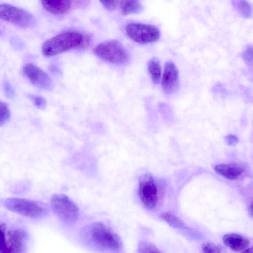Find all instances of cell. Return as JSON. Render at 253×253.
<instances>
[{"label": "cell", "mask_w": 253, "mask_h": 253, "mask_svg": "<svg viewBox=\"0 0 253 253\" xmlns=\"http://www.w3.org/2000/svg\"><path fill=\"white\" fill-rule=\"evenodd\" d=\"M88 43V39L82 33L75 31L61 33L46 40L42 47V54L53 56Z\"/></svg>", "instance_id": "1"}, {"label": "cell", "mask_w": 253, "mask_h": 253, "mask_svg": "<svg viewBox=\"0 0 253 253\" xmlns=\"http://www.w3.org/2000/svg\"><path fill=\"white\" fill-rule=\"evenodd\" d=\"M85 234L87 241L98 249L117 252L121 248L119 237L103 223L96 222L89 225L85 229Z\"/></svg>", "instance_id": "2"}, {"label": "cell", "mask_w": 253, "mask_h": 253, "mask_svg": "<svg viewBox=\"0 0 253 253\" xmlns=\"http://www.w3.org/2000/svg\"><path fill=\"white\" fill-rule=\"evenodd\" d=\"M93 52L102 60L115 64H121L128 60V54L121 43L116 40L104 41L93 49Z\"/></svg>", "instance_id": "3"}, {"label": "cell", "mask_w": 253, "mask_h": 253, "mask_svg": "<svg viewBox=\"0 0 253 253\" xmlns=\"http://www.w3.org/2000/svg\"><path fill=\"white\" fill-rule=\"evenodd\" d=\"M4 205L12 212L32 218L41 217L47 211L42 204L24 198H9L4 201Z\"/></svg>", "instance_id": "4"}, {"label": "cell", "mask_w": 253, "mask_h": 253, "mask_svg": "<svg viewBox=\"0 0 253 253\" xmlns=\"http://www.w3.org/2000/svg\"><path fill=\"white\" fill-rule=\"evenodd\" d=\"M50 206L54 214L61 220L74 222L79 217V210L76 204L64 194L53 195L50 200Z\"/></svg>", "instance_id": "5"}, {"label": "cell", "mask_w": 253, "mask_h": 253, "mask_svg": "<svg viewBox=\"0 0 253 253\" xmlns=\"http://www.w3.org/2000/svg\"><path fill=\"white\" fill-rule=\"evenodd\" d=\"M0 19L24 28L33 27L35 24L31 13L8 4H0Z\"/></svg>", "instance_id": "6"}, {"label": "cell", "mask_w": 253, "mask_h": 253, "mask_svg": "<svg viewBox=\"0 0 253 253\" xmlns=\"http://www.w3.org/2000/svg\"><path fill=\"white\" fill-rule=\"evenodd\" d=\"M127 35L134 41L146 44L153 42L160 37V32L155 26L139 23H130L126 26Z\"/></svg>", "instance_id": "7"}, {"label": "cell", "mask_w": 253, "mask_h": 253, "mask_svg": "<svg viewBox=\"0 0 253 253\" xmlns=\"http://www.w3.org/2000/svg\"><path fill=\"white\" fill-rule=\"evenodd\" d=\"M139 196L143 205L149 209L155 207L158 202V190L151 174L146 173L139 179Z\"/></svg>", "instance_id": "8"}, {"label": "cell", "mask_w": 253, "mask_h": 253, "mask_svg": "<svg viewBox=\"0 0 253 253\" xmlns=\"http://www.w3.org/2000/svg\"><path fill=\"white\" fill-rule=\"evenodd\" d=\"M25 75L35 86L46 90L53 87V82L50 76L43 70L33 64H27L23 67Z\"/></svg>", "instance_id": "9"}, {"label": "cell", "mask_w": 253, "mask_h": 253, "mask_svg": "<svg viewBox=\"0 0 253 253\" xmlns=\"http://www.w3.org/2000/svg\"><path fill=\"white\" fill-rule=\"evenodd\" d=\"M26 239L27 234L22 229L9 230L6 234V245L1 253H24Z\"/></svg>", "instance_id": "10"}, {"label": "cell", "mask_w": 253, "mask_h": 253, "mask_svg": "<svg viewBox=\"0 0 253 253\" xmlns=\"http://www.w3.org/2000/svg\"><path fill=\"white\" fill-rule=\"evenodd\" d=\"M179 83V72L176 66L171 61L167 62L161 82L163 90L168 94L174 93L177 90Z\"/></svg>", "instance_id": "11"}, {"label": "cell", "mask_w": 253, "mask_h": 253, "mask_svg": "<svg viewBox=\"0 0 253 253\" xmlns=\"http://www.w3.org/2000/svg\"><path fill=\"white\" fill-rule=\"evenodd\" d=\"M217 173L228 179H237L244 172V169L241 166L235 164H220L214 167Z\"/></svg>", "instance_id": "12"}, {"label": "cell", "mask_w": 253, "mask_h": 253, "mask_svg": "<svg viewBox=\"0 0 253 253\" xmlns=\"http://www.w3.org/2000/svg\"><path fill=\"white\" fill-rule=\"evenodd\" d=\"M41 2L45 9L56 15L65 13L72 5L71 0H42Z\"/></svg>", "instance_id": "13"}, {"label": "cell", "mask_w": 253, "mask_h": 253, "mask_svg": "<svg viewBox=\"0 0 253 253\" xmlns=\"http://www.w3.org/2000/svg\"><path fill=\"white\" fill-rule=\"evenodd\" d=\"M225 245L234 251H242L246 249L249 241L245 237L237 233H230L223 237Z\"/></svg>", "instance_id": "14"}, {"label": "cell", "mask_w": 253, "mask_h": 253, "mask_svg": "<svg viewBox=\"0 0 253 253\" xmlns=\"http://www.w3.org/2000/svg\"><path fill=\"white\" fill-rule=\"evenodd\" d=\"M119 5L124 15L138 13L143 8L142 5L138 0H121L119 2Z\"/></svg>", "instance_id": "15"}, {"label": "cell", "mask_w": 253, "mask_h": 253, "mask_svg": "<svg viewBox=\"0 0 253 253\" xmlns=\"http://www.w3.org/2000/svg\"><path fill=\"white\" fill-rule=\"evenodd\" d=\"M232 4L237 11L244 17L250 18L252 15L251 4L246 0H233Z\"/></svg>", "instance_id": "16"}, {"label": "cell", "mask_w": 253, "mask_h": 253, "mask_svg": "<svg viewBox=\"0 0 253 253\" xmlns=\"http://www.w3.org/2000/svg\"><path fill=\"white\" fill-rule=\"evenodd\" d=\"M148 70L153 82L158 84L161 75V68L159 61L155 58L151 59L148 63Z\"/></svg>", "instance_id": "17"}, {"label": "cell", "mask_w": 253, "mask_h": 253, "mask_svg": "<svg viewBox=\"0 0 253 253\" xmlns=\"http://www.w3.org/2000/svg\"><path fill=\"white\" fill-rule=\"evenodd\" d=\"M160 217L162 220L173 228L183 229L185 227V224L182 220L171 212H166L162 213Z\"/></svg>", "instance_id": "18"}, {"label": "cell", "mask_w": 253, "mask_h": 253, "mask_svg": "<svg viewBox=\"0 0 253 253\" xmlns=\"http://www.w3.org/2000/svg\"><path fill=\"white\" fill-rule=\"evenodd\" d=\"M137 253H161L152 243L147 241H141L137 247Z\"/></svg>", "instance_id": "19"}, {"label": "cell", "mask_w": 253, "mask_h": 253, "mask_svg": "<svg viewBox=\"0 0 253 253\" xmlns=\"http://www.w3.org/2000/svg\"><path fill=\"white\" fill-rule=\"evenodd\" d=\"M10 116V111L8 105L3 102H0V126L4 124Z\"/></svg>", "instance_id": "20"}, {"label": "cell", "mask_w": 253, "mask_h": 253, "mask_svg": "<svg viewBox=\"0 0 253 253\" xmlns=\"http://www.w3.org/2000/svg\"><path fill=\"white\" fill-rule=\"evenodd\" d=\"M203 253H221L222 248L220 246L211 243H206L202 246Z\"/></svg>", "instance_id": "21"}, {"label": "cell", "mask_w": 253, "mask_h": 253, "mask_svg": "<svg viewBox=\"0 0 253 253\" xmlns=\"http://www.w3.org/2000/svg\"><path fill=\"white\" fill-rule=\"evenodd\" d=\"M28 97L34 105L39 109H44L46 107V102L44 98L33 94L29 95Z\"/></svg>", "instance_id": "22"}, {"label": "cell", "mask_w": 253, "mask_h": 253, "mask_svg": "<svg viewBox=\"0 0 253 253\" xmlns=\"http://www.w3.org/2000/svg\"><path fill=\"white\" fill-rule=\"evenodd\" d=\"M6 227L4 224H0V253L4 250L6 242Z\"/></svg>", "instance_id": "23"}, {"label": "cell", "mask_w": 253, "mask_h": 253, "mask_svg": "<svg viewBox=\"0 0 253 253\" xmlns=\"http://www.w3.org/2000/svg\"><path fill=\"white\" fill-rule=\"evenodd\" d=\"M3 88L5 96L9 99H13L15 96V91L10 83L5 80L3 83Z\"/></svg>", "instance_id": "24"}, {"label": "cell", "mask_w": 253, "mask_h": 253, "mask_svg": "<svg viewBox=\"0 0 253 253\" xmlns=\"http://www.w3.org/2000/svg\"><path fill=\"white\" fill-rule=\"evenodd\" d=\"M253 49L252 46L248 47L244 51L243 58L245 62L249 66H252L253 63Z\"/></svg>", "instance_id": "25"}, {"label": "cell", "mask_w": 253, "mask_h": 253, "mask_svg": "<svg viewBox=\"0 0 253 253\" xmlns=\"http://www.w3.org/2000/svg\"><path fill=\"white\" fill-rule=\"evenodd\" d=\"M118 0H101L100 2L106 9L112 10L115 9L119 5Z\"/></svg>", "instance_id": "26"}, {"label": "cell", "mask_w": 253, "mask_h": 253, "mask_svg": "<svg viewBox=\"0 0 253 253\" xmlns=\"http://www.w3.org/2000/svg\"><path fill=\"white\" fill-rule=\"evenodd\" d=\"M226 140L229 145L233 146L236 145L238 142L237 137L233 135H229L226 136Z\"/></svg>", "instance_id": "27"}, {"label": "cell", "mask_w": 253, "mask_h": 253, "mask_svg": "<svg viewBox=\"0 0 253 253\" xmlns=\"http://www.w3.org/2000/svg\"><path fill=\"white\" fill-rule=\"evenodd\" d=\"M241 253H253V248H246L242 251Z\"/></svg>", "instance_id": "28"}]
</instances>
